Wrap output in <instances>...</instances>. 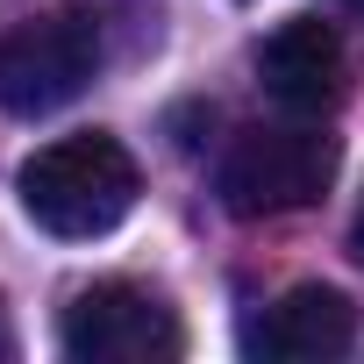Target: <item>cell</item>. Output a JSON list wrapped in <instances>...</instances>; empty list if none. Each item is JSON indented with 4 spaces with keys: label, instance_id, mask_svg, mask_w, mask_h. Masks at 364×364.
I'll return each mask as SVG.
<instances>
[{
    "label": "cell",
    "instance_id": "obj_2",
    "mask_svg": "<svg viewBox=\"0 0 364 364\" xmlns=\"http://www.w3.org/2000/svg\"><path fill=\"white\" fill-rule=\"evenodd\" d=\"M328 178H336V136L293 114V122H257L222 150L215 193L236 222H272V215L314 208L328 193Z\"/></svg>",
    "mask_w": 364,
    "mask_h": 364
},
{
    "label": "cell",
    "instance_id": "obj_3",
    "mask_svg": "<svg viewBox=\"0 0 364 364\" xmlns=\"http://www.w3.org/2000/svg\"><path fill=\"white\" fill-rule=\"evenodd\" d=\"M100 72V15L93 8H43L0 29V114H50L79 100Z\"/></svg>",
    "mask_w": 364,
    "mask_h": 364
},
{
    "label": "cell",
    "instance_id": "obj_4",
    "mask_svg": "<svg viewBox=\"0 0 364 364\" xmlns=\"http://www.w3.org/2000/svg\"><path fill=\"white\" fill-rule=\"evenodd\" d=\"M58 343L79 364H171V357H186L178 314L157 293L129 286V279H100V286L72 293V307L58 321Z\"/></svg>",
    "mask_w": 364,
    "mask_h": 364
},
{
    "label": "cell",
    "instance_id": "obj_8",
    "mask_svg": "<svg viewBox=\"0 0 364 364\" xmlns=\"http://www.w3.org/2000/svg\"><path fill=\"white\" fill-rule=\"evenodd\" d=\"M343 8H350V15H364V0H343Z\"/></svg>",
    "mask_w": 364,
    "mask_h": 364
},
{
    "label": "cell",
    "instance_id": "obj_7",
    "mask_svg": "<svg viewBox=\"0 0 364 364\" xmlns=\"http://www.w3.org/2000/svg\"><path fill=\"white\" fill-rule=\"evenodd\" d=\"M350 250L364 257V200H357V222H350Z\"/></svg>",
    "mask_w": 364,
    "mask_h": 364
},
{
    "label": "cell",
    "instance_id": "obj_5",
    "mask_svg": "<svg viewBox=\"0 0 364 364\" xmlns=\"http://www.w3.org/2000/svg\"><path fill=\"white\" fill-rule=\"evenodd\" d=\"M257 86L286 107V114H328L350 93V50L321 15H293L257 43Z\"/></svg>",
    "mask_w": 364,
    "mask_h": 364
},
{
    "label": "cell",
    "instance_id": "obj_6",
    "mask_svg": "<svg viewBox=\"0 0 364 364\" xmlns=\"http://www.w3.org/2000/svg\"><path fill=\"white\" fill-rule=\"evenodd\" d=\"M350 343H357V300L336 286H293L250 328V350L272 364H321V357H343Z\"/></svg>",
    "mask_w": 364,
    "mask_h": 364
},
{
    "label": "cell",
    "instance_id": "obj_1",
    "mask_svg": "<svg viewBox=\"0 0 364 364\" xmlns=\"http://www.w3.org/2000/svg\"><path fill=\"white\" fill-rule=\"evenodd\" d=\"M15 193H22V215L43 229V236H107L129 222L136 193H143V171L136 157L100 136V129H79V136H58L43 143L22 171H15Z\"/></svg>",
    "mask_w": 364,
    "mask_h": 364
}]
</instances>
